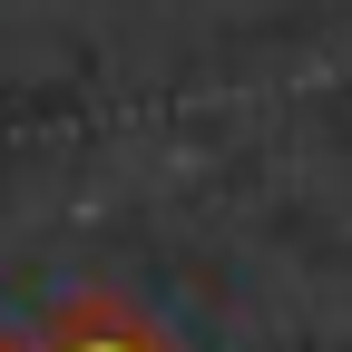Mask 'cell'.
Here are the masks:
<instances>
[{"label": "cell", "instance_id": "1", "mask_svg": "<svg viewBox=\"0 0 352 352\" xmlns=\"http://www.w3.org/2000/svg\"><path fill=\"white\" fill-rule=\"evenodd\" d=\"M0 352H10V342H0Z\"/></svg>", "mask_w": 352, "mask_h": 352}]
</instances>
